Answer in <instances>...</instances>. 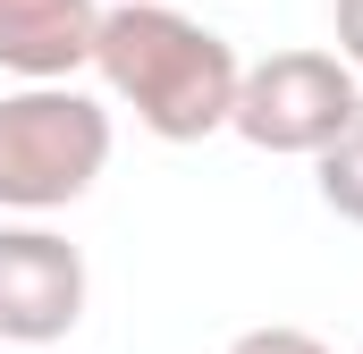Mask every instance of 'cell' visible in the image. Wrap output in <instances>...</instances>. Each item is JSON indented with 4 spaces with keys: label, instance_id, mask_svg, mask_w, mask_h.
Returning <instances> with one entry per match:
<instances>
[{
    "label": "cell",
    "instance_id": "6da1fadb",
    "mask_svg": "<svg viewBox=\"0 0 363 354\" xmlns=\"http://www.w3.org/2000/svg\"><path fill=\"white\" fill-rule=\"evenodd\" d=\"M93 68H101V85L135 110V127L161 135V144L220 135L228 110H237V76H245L237 51L203 17L169 8V0H118V8H101Z\"/></svg>",
    "mask_w": 363,
    "mask_h": 354
},
{
    "label": "cell",
    "instance_id": "7a4b0ae2",
    "mask_svg": "<svg viewBox=\"0 0 363 354\" xmlns=\"http://www.w3.org/2000/svg\"><path fill=\"white\" fill-rule=\"evenodd\" d=\"M110 169V110L77 85L0 93V211H68Z\"/></svg>",
    "mask_w": 363,
    "mask_h": 354
},
{
    "label": "cell",
    "instance_id": "3957f363",
    "mask_svg": "<svg viewBox=\"0 0 363 354\" xmlns=\"http://www.w3.org/2000/svg\"><path fill=\"white\" fill-rule=\"evenodd\" d=\"M363 93L355 68L338 51H271L262 68L237 76V110L228 127L254 144V152H279V161H321L347 127H355Z\"/></svg>",
    "mask_w": 363,
    "mask_h": 354
},
{
    "label": "cell",
    "instance_id": "277c9868",
    "mask_svg": "<svg viewBox=\"0 0 363 354\" xmlns=\"http://www.w3.org/2000/svg\"><path fill=\"white\" fill-rule=\"evenodd\" d=\"M85 321V253L51 228H0V338L51 346Z\"/></svg>",
    "mask_w": 363,
    "mask_h": 354
},
{
    "label": "cell",
    "instance_id": "5b68a950",
    "mask_svg": "<svg viewBox=\"0 0 363 354\" xmlns=\"http://www.w3.org/2000/svg\"><path fill=\"white\" fill-rule=\"evenodd\" d=\"M93 0H0V68L26 85H68L77 68H93Z\"/></svg>",
    "mask_w": 363,
    "mask_h": 354
},
{
    "label": "cell",
    "instance_id": "8992f818",
    "mask_svg": "<svg viewBox=\"0 0 363 354\" xmlns=\"http://www.w3.org/2000/svg\"><path fill=\"white\" fill-rule=\"evenodd\" d=\"M321 202H330L338 219H355V228H363V110H355V127L321 152Z\"/></svg>",
    "mask_w": 363,
    "mask_h": 354
},
{
    "label": "cell",
    "instance_id": "52a82bcc",
    "mask_svg": "<svg viewBox=\"0 0 363 354\" xmlns=\"http://www.w3.org/2000/svg\"><path fill=\"white\" fill-rule=\"evenodd\" d=\"M228 354H330V346H321L313 329H287V321H271V329H245Z\"/></svg>",
    "mask_w": 363,
    "mask_h": 354
},
{
    "label": "cell",
    "instance_id": "ba28073f",
    "mask_svg": "<svg viewBox=\"0 0 363 354\" xmlns=\"http://www.w3.org/2000/svg\"><path fill=\"white\" fill-rule=\"evenodd\" d=\"M330 17H338V59L363 76V0H330Z\"/></svg>",
    "mask_w": 363,
    "mask_h": 354
}]
</instances>
